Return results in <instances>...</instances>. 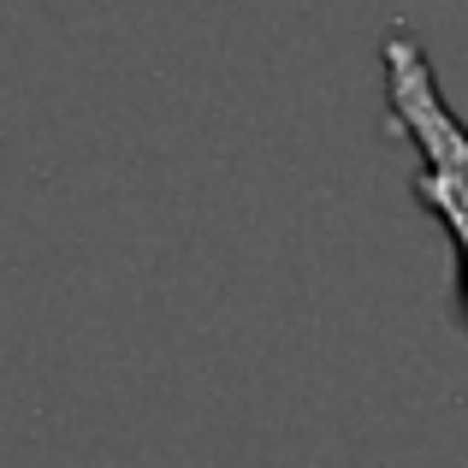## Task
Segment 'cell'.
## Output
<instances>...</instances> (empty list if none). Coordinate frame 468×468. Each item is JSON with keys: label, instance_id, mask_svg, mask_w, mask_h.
I'll return each mask as SVG.
<instances>
[{"label": "cell", "instance_id": "1", "mask_svg": "<svg viewBox=\"0 0 468 468\" xmlns=\"http://www.w3.org/2000/svg\"><path fill=\"white\" fill-rule=\"evenodd\" d=\"M386 83H391V113L398 125L421 143V202L439 207L451 219L463 243V261H468V131L451 119V107L439 101V83L433 66L415 42L391 36L386 42Z\"/></svg>", "mask_w": 468, "mask_h": 468}]
</instances>
